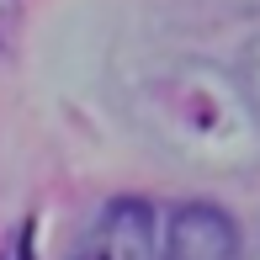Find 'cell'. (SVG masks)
<instances>
[{
  "label": "cell",
  "instance_id": "cell-1",
  "mask_svg": "<svg viewBox=\"0 0 260 260\" xmlns=\"http://www.w3.org/2000/svg\"><path fill=\"white\" fill-rule=\"evenodd\" d=\"M127 112L159 154L197 170H250L260 165V112L234 69L197 53L154 64L127 96Z\"/></svg>",
  "mask_w": 260,
  "mask_h": 260
},
{
  "label": "cell",
  "instance_id": "cell-2",
  "mask_svg": "<svg viewBox=\"0 0 260 260\" xmlns=\"http://www.w3.org/2000/svg\"><path fill=\"white\" fill-rule=\"evenodd\" d=\"M69 260H159V223L149 202H112L85 223Z\"/></svg>",
  "mask_w": 260,
  "mask_h": 260
},
{
  "label": "cell",
  "instance_id": "cell-3",
  "mask_svg": "<svg viewBox=\"0 0 260 260\" xmlns=\"http://www.w3.org/2000/svg\"><path fill=\"white\" fill-rule=\"evenodd\" d=\"M159 260H244L239 223L212 202H181L159 234Z\"/></svg>",
  "mask_w": 260,
  "mask_h": 260
},
{
  "label": "cell",
  "instance_id": "cell-4",
  "mask_svg": "<svg viewBox=\"0 0 260 260\" xmlns=\"http://www.w3.org/2000/svg\"><path fill=\"white\" fill-rule=\"evenodd\" d=\"M239 80H244V90H250V101H255V112H260V32H255L250 48H244V69H239Z\"/></svg>",
  "mask_w": 260,
  "mask_h": 260
},
{
  "label": "cell",
  "instance_id": "cell-5",
  "mask_svg": "<svg viewBox=\"0 0 260 260\" xmlns=\"http://www.w3.org/2000/svg\"><path fill=\"white\" fill-rule=\"evenodd\" d=\"M239 6H260V0H239Z\"/></svg>",
  "mask_w": 260,
  "mask_h": 260
},
{
  "label": "cell",
  "instance_id": "cell-6",
  "mask_svg": "<svg viewBox=\"0 0 260 260\" xmlns=\"http://www.w3.org/2000/svg\"><path fill=\"white\" fill-rule=\"evenodd\" d=\"M255 260H260V239H255Z\"/></svg>",
  "mask_w": 260,
  "mask_h": 260
}]
</instances>
